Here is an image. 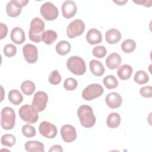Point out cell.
<instances>
[{"label":"cell","instance_id":"1","mask_svg":"<svg viewBox=\"0 0 152 152\" xmlns=\"http://www.w3.org/2000/svg\"><path fill=\"white\" fill-rule=\"evenodd\" d=\"M77 115L83 126L88 128L94 125L96 117L91 106L86 104L80 106L77 110Z\"/></svg>","mask_w":152,"mask_h":152},{"label":"cell","instance_id":"2","mask_svg":"<svg viewBox=\"0 0 152 152\" xmlns=\"http://www.w3.org/2000/svg\"><path fill=\"white\" fill-rule=\"evenodd\" d=\"M45 23L40 18L35 17L30 22L28 37L32 42L39 43L42 41V35L45 28Z\"/></svg>","mask_w":152,"mask_h":152},{"label":"cell","instance_id":"3","mask_svg":"<svg viewBox=\"0 0 152 152\" xmlns=\"http://www.w3.org/2000/svg\"><path fill=\"white\" fill-rule=\"evenodd\" d=\"M15 113L14 109L9 106L2 108L1 112V125L5 130L12 129L15 126Z\"/></svg>","mask_w":152,"mask_h":152},{"label":"cell","instance_id":"4","mask_svg":"<svg viewBox=\"0 0 152 152\" xmlns=\"http://www.w3.org/2000/svg\"><path fill=\"white\" fill-rule=\"evenodd\" d=\"M66 66L69 71L77 75H83L86 71L84 61L78 56L69 57L66 62Z\"/></svg>","mask_w":152,"mask_h":152},{"label":"cell","instance_id":"5","mask_svg":"<svg viewBox=\"0 0 152 152\" xmlns=\"http://www.w3.org/2000/svg\"><path fill=\"white\" fill-rule=\"evenodd\" d=\"M18 113L23 121L29 124L35 123L39 118L38 111L32 105L24 104L19 109Z\"/></svg>","mask_w":152,"mask_h":152},{"label":"cell","instance_id":"6","mask_svg":"<svg viewBox=\"0 0 152 152\" xmlns=\"http://www.w3.org/2000/svg\"><path fill=\"white\" fill-rule=\"evenodd\" d=\"M103 91V88L101 85L96 83H93L89 84L83 90L82 92V97L85 100H92L94 99L102 96Z\"/></svg>","mask_w":152,"mask_h":152},{"label":"cell","instance_id":"7","mask_svg":"<svg viewBox=\"0 0 152 152\" xmlns=\"http://www.w3.org/2000/svg\"><path fill=\"white\" fill-rule=\"evenodd\" d=\"M29 1L12 0L8 2L6 6V11L8 16L11 17H18L21 12V9L25 7Z\"/></svg>","mask_w":152,"mask_h":152},{"label":"cell","instance_id":"8","mask_svg":"<svg viewBox=\"0 0 152 152\" xmlns=\"http://www.w3.org/2000/svg\"><path fill=\"white\" fill-rule=\"evenodd\" d=\"M40 12L42 16L48 21L55 20L59 14L58 9L50 2H46L43 4L40 7Z\"/></svg>","mask_w":152,"mask_h":152},{"label":"cell","instance_id":"9","mask_svg":"<svg viewBox=\"0 0 152 152\" xmlns=\"http://www.w3.org/2000/svg\"><path fill=\"white\" fill-rule=\"evenodd\" d=\"M85 29V24L83 21L76 19L69 24L66 28L67 36L73 39L77 36L81 35Z\"/></svg>","mask_w":152,"mask_h":152},{"label":"cell","instance_id":"10","mask_svg":"<svg viewBox=\"0 0 152 152\" xmlns=\"http://www.w3.org/2000/svg\"><path fill=\"white\" fill-rule=\"evenodd\" d=\"M48 101V94L44 91H39L34 94L31 102V105L38 112H42L45 109Z\"/></svg>","mask_w":152,"mask_h":152},{"label":"cell","instance_id":"11","mask_svg":"<svg viewBox=\"0 0 152 152\" xmlns=\"http://www.w3.org/2000/svg\"><path fill=\"white\" fill-rule=\"evenodd\" d=\"M40 134L46 138H53L57 134L56 126L48 121H43L39 126Z\"/></svg>","mask_w":152,"mask_h":152},{"label":"cell","instance_id":"12","mask_svg":"<svg viewBox=\"0 0 152 152\" xmlns=\"http://www.w3.org/2000/svg\"><path fill=\"white\" fill-rule=\"evenodd\" d=\"M23 54L25 60L29 64H34L37 60V49L32 44H26L23 46Z\"/></svg>","mask_w":152,"mask_h":152},{"label":"cell","instance_id":"13","mask_svg":"<svg viewBox=\"0 0 152 152\" xmlns=\"http://www.w3.org/2000/svg\"><path fill=\"white\" fill-rule=\"evenodd\" d=\"M61 135L62 140L66 142H71L77 138L75 128L69 124L64 125L61 128Z\"/></svg>","mask_w":152,"mask_h":152},{"label":"cell","instance_id":"14","mask_svg":"<svg viewBox=\"0 0 152 152\" xmlns=\"http://www.w3.org/2000/svg\"><path fill=\"white\" fill-rule=\"evenodd\" d=\"M77 10V5L73 1H65L63 2L61 7L62 15L67 19L73 17L76 14Z\"/></svg>","mask_w":152,"mask_h":152},{"label":"cell","instance_id":"15","mask_svg":"<svg viewBox=\"0 0 152 152\" xmlns=\"http://www.w3.org/2000/svg\"><path fill=\"white\" fill-rule=\"evenodd\" d=\"M105 101L107 106L111 109L118 108L122 103V97L115 92L109 93L105 98Z\"/></svg>","mask_w":152,"mask_h":152},{"label":"cell","instance_id":"16","mask_svg":"<svg viewBox=\"0 0 152 152\" xmlns=\"http://www.w3.org/2000/svg\"><path fill=\"white\" fill-rule=\"evenodd\" d=\"M86 40L89 44L92 45L100 43L102 40L101 32L96 28H91L87 33Z\"/></svg>","mask_w":152,"mask_h":152},{"label":"cell","instance_id":"17","mask_svg":"<svg viewBox=\"0 0 152 152\" xmlns=\"http://www.w3.org/2000/svg\"><path fill=\"white\" fill-rule=\"evenodd\" d=\"M10 38L15 44H22L26 40L25 33L21 27H15L11 30Z\"/></svg>","mask_w":152,"mask_h":152},{"label":"cell","instance_id":"18","mask_svg":"<svg viewBox=\"0 0 152 152\" xmlns=\"http://www.w3.org/2000/svg\"><path fill=\"white\" fill-rule=\"evenodd\" d=\"M122 37L120 31L116 28L108 30L105 33V40L109 44H116L118 43Z\"/></svg>","mask_w":152,"mask_h":152},{"label":"cell","instance_id":"19","mask_svg":"<svg viewBox=\"0 0 152 152\" xmlns=\"http://www.w3.org/2000/svg\"><path fill=\"white\" fill-rule=\"evenodd\" d=\"M122 62V59L117 53H112L108 55L106 59V65L108 68L114 69L120 66Z\"/></svg>","mask_w":152,"mask_h":152},{"label":"cell","instance_id":"20","mask_svg":"<svg viewBox=\"0 0 152 152\" xmlns=\"http://www.w3.org/2000/svg\"><path fill=\"white\" fill-rule=\"evenodd\" d=\"M91 72L95 76H102L104 72V68L101 62L96 59H92L89 63Z\"/></svg>","mask_w":152,"mask_h":152},{"label":"cell","instance_id":"21","mask_svg":"<svg viewBox=\"0 0 152 152\" xmlns=\"http://www.w3.org/2000/svg\"><path fill=\"white\" fill-rule=\"evenodd\" d=\"M132 73V68L128 64H124L119 66L117 70V75L122 80H126L129 79Z\"/></svg>","mask_w":152,"mask_h":152},{"label":"cell","instance_id":"22","mask_svg":"<svg viewBox=\"0 0 152 152\" xmlns=\"http://www.w3.org/2000/svg\"><path fill=\"white\" fill-rule=\"evenodd\" d=\"M25 149L27 151H39L44 152V145L40 141H28L24 144Z\"/></svg>","mask_w":152,"mask_h":152},{"label":"cell","instance_id":"23","mask_svg":"<svg viewBox=\"0 0 152 152\" xmlns=\"http://www.w3.org/2000/svg\"><path fill=\"white\" fill-rule=\"evenodd\" d=\"M121 116L116 112L110 113L106 119V124L110 128H115L119 126L121 124Z\"/></svg>","mask_w":152,"mask_h":152},{"label":"cell","instance_id":"24","mask_svg":"<svg viewBox=\"0 0 152 152\" xmlns=\"http://www.w3.org/2000/svg\"><path fill=\"white\" fill-rule=\"evenodd\" d=\"M57 33L52 30H47L42 33V40L46 45H51L57 39Z\"/></svg>","mask_w":152,"mask_h":152},{"label":"cell","instance_id":"25","mask_svg":"<svg viewBox=\"0 0 152 152\" xmlns=\"http://www.w3.org/2000/svg\"><path fill=\"white\" fill-rule=\"evenodd\" d=\"M55 50L59 55H65L70 51L71 45L68 41L61 40L56 44Z\"/></svg>","mask_w":152,"mask_h":152},{"label":"cell","instance_id":"26","mask_svg":"<svg viewBox=\"0 0 152 152\" xmlns=\"http://www.w3.org/2000/svg\"><path fill=\"white\" fill-rule=\"evenodd\" d=\"M8 100L14 105H18L23 100L21 93L17 90L12 89L8 93Z\"/></svg>","mask_w":152,"mask_h":152},{"label":"cell","instance_id":"27","mask_svg":"<svg viewBox=\"0 0 152 152\" xmlns=\"http://www.w3.org/2000/svg\"><path fill=\"white\" fill-rule=\"evenodd\" d=\"M36 86L33 82L30 80H26L23 81L21 84V90L22 92L27 95H31L35 91Z\"/></svg>","mask_w":152,"mask_h":152},{"label":"cell","instance_id":"28","mask_svg":"<svg viewBox=\"0 0 152 152\" xmlns=\"http://www.w3.org/2000/svg\"><path fill=\"white\" fill-rule=\"evenodd\" d=\"M136 46V42L134 40L129 39L124 40L122 43L121 49L124 52L126 53H130L135 50Z\"/></svg>","mask_w":152,"mask_h":152},{"label":"cell","instance_id":"29","mask_svg":"<svg viewBox=\"0 0 152 152\" xmlns=\"http://www.w3.org/2000/svg\"><path fill=\"white\" fill-rule=\"evenodd\" d=\"M134 79L135 82L138 84H144L148 81L149 77L145 71L140 70L136 72Z\"/></svg>","mask_w":152,"mask_h":152},{"label":"cell","instance_id":"30","mask_svg":"<svg viewBox=\"0 0 152 152\" xmlns=\"http://www.w3.org/2000/svg\"><path fill=\"white\" fill-rule=\"evenodd\" d=\"M103 83L107 89H113L117 87L118 86V81L113 75H109L104 77L103 80Z\"/></svg>","mask_w":152,"mask_h":152},{"label":"cell","instance_id":"31","mask_svg":"<svg viewBox=\"0 0 152 152\" xmlns=\"http://www.w3.org/2000/svg\"><path fill=\"white\" fill-rule=\"evenodd\" d=\"M1 142L4 146L12 147L15 144L16 138L12 134H5L1 137Z\"/></svg>","mask_w":152,"mask_h":152},{"label":"cell","instance_id":"32","mask_svg":"<svg viewBox=\"0 0 152 152\" xmlns=\"http://www.w3.org/2000/svg\"><path fill=\"white\" fill-rule=\"evenodd\" d=\"M21 132L24 136L27 138H31L35 136L36 131L34 126L30 124H26L22 126Z\"/></svg>","mask_w":152,"mask_h":152},{"label":"cell","instance_id":"33","mask_svg":"<svg viewBox=\"0 0 152 152\" xmlns=\"http://www.w3.org/2000/svg\"><path fill=\"white\" fill-rule=\"evenodd\" d=\"M77 81L75 78L71 77H69L65 79L64 83V87L65 89L68 91L74 90L77 88Z\"/></svg>","mask_w":152,"mask_h":152},{"label":"cell","instance_id":"34","mask_svg":"<svg viewBox=\"0 0 152 152\" xmlns=\"http://www.w3.org/2000/svg\"><path fill=\"white\" fill-rule=\"evenodd\" d=\"M93 55L97 58H102L104 57L107 53V50L103 46H97L93 49Z\"/></svg>","mask_w":152,"mask_h":152},{"label":"cell","instance_id":"35","mask_svg":"<svg viewBox=\"0 0 152 152\" xmlns=\"http://www.w3.org/2000/svg\"><path fill=\"white\" fill-rule=\"evenodd\" d=\"M61 81V76L57 70L52 71L49 75V81L52 85H57Z\"/></svg>","mask_w":152,"mask_h":152},{"label":"cell","instance_id":"36","mask_svg":"<svg viewBox=\"0 0 152 152\" xmlns=\"http://www.w3.org/2000/svg\"><path fill=\"white\" fill-rule=\"evenodd\" d=\"M4 55L8 58L14 56L17 53V48L12 44L9 43L6 45L3 49Z\"/></svg>","mask_w":152,"mask_h":152},{"label":"cell","instance_id":"37","mask_svg":"<svg viewBox=\"0 0 152 152\" xmlns=\"http://www.w3.org/2000/svg\"><path fill=\"white\" fill-rule=\"evenodd\" d=\"M140 93L141 96L146 98L152 97V87L151 86H144L140 88Z\"/></svg>","mask_w":152,"mask_h":152},{"label":"cell","instance_id":"38","mask_svg":"<svg viewBox=\"0 0 152 152\" xmlns=\"http://www.w3.org/2000/svg\"><path fill=\"white\" fill-rule=\"evenodd\" d=\"M0 28H1V37H0V39H2L5 37H6V36L7 35L8 27L5 24H4L2 23H0Z\"/></svg>","mask_w":152,"mask_h":152},{"label":"cell","instance_id":"39","mask_svg":"<svg viewBox=\"0 0 152 152\" xmlns=\"http://www.w3.org/2000/svg\"><path fill=\"white\" fill-rule=\"evenodd\" d=\"M134 3H136V4H140V5H144L146 7H150L151 6V2L152 1L151 0L150 1H134Z\"/></svg>","mask_w":152,"mask_h":152},{"label":"cell","instance_id":"40","mask_svg":"<svg viewBox=\"0 0 152 152\" xmlns=\"http://www.w3.org/2000/svg\"><path fill=\"white\" fill-rule=\"evenodd\" d=\"M49 152H62L63 151V149L62 147L60 145H54L50 147V148L49 150Z\"/></svg>","mask_w":152,"mask_h":152},{"label":"cell","instance_id":"41","mask_svg":"<svg viewBox=\"0 0 152 152\" xmlns=\"http://www.w3.org/2000/svg\"><path fill=\"white\" fill-rule=\"evenodd\" d=\"M113 2L117 4L118 5H124L127 2V1H113Z\"/></svg>","mask_w":152,"mask_h":152}]
</instances>
